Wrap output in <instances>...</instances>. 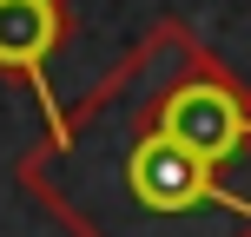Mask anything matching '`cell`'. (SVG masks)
<instances>
[{
    "label": "cell",
    "instance_id": "cell-1",
    "mask_svg": "<svg viewBox=\"0 0 251 237\" xmlns=\"http://www.w3.org/2000/svg\"><path fill=\"white\" fill-rule=\"evenodd\" d=\"M66 237H251V79L159 20L13 158Z\"/></svg>",
    "mask_w": 251,
    "mask_h": 237
},
{
    "label": "cell",
    "instance_id": "cell-2",
    "mask_svg": "<svg viewBox=\"0 0 251 237\" xmlns=\"http://www.w3.org/2000/svg\"><path fill=\"white\" fill-rule=\"evenodd\" d=\"M66 46H73V0H0V79L33 92L47 125L66 112L53 92Z\"/></svg>",
    "mask_w": 251,
    "mask_h": 237
}]
</instances>
